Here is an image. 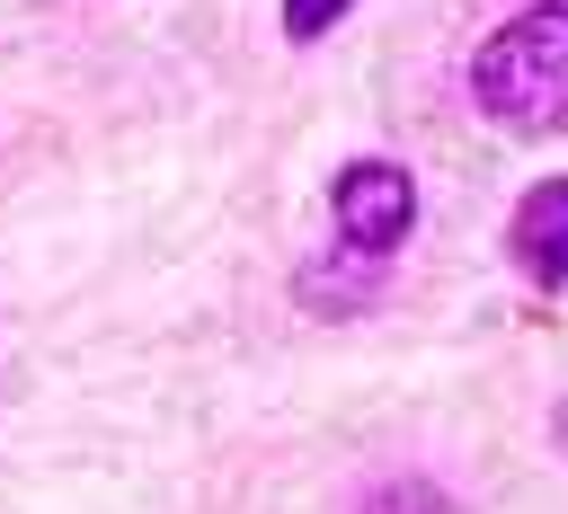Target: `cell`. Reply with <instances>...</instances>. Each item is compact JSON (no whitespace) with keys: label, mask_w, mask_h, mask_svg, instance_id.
<instances>
[{"label":"cell","mask_w":568,"mask_h":514,"mask_svg":"<svg viewBox=\"0 0 568 514\" xmlns=\"http://www.w3.org/2000/svg\"><path fill=\"white\" fill-rule=\"evenodd\" d=\"M470 97L506 133H568V0L506 18L470 62Z\"/></svg>","instance_id":"1"},{"label":"cell","mask_w":568,"mask_h":514,"mask_svg":"<svg viewBox=\"0 0 568 514\" xmlns=\"http://www.w3.org/2000/svg\"><path fill=\"white\" fill-rule=\"evenodd\" d=\"M328 213H337V239L355 257H390L408 239V222H417V177L399 160H355V168H337Z\"/></svg>","instance_id":"2"},{"label":"cell","mask_w":568,"mask_h":514,"mask_svg":"<svg viewBox=\"0 0 568 514\" xmlns=\"http://www.w3.org/2000/svg\"><path fill=\"white\" fill-rule=\"evenodd\" d=\"M515 266L532 284H568V177H541L524 204H515Z\"/></svg>","instance_id":"3"},{"label":"cell","mask_w":568,"mask_h":514,"mask_svg":"<svg viewBox=\"0 0 568 514\" xmlns=\"http://www.w3.org/2000/svg\"><path fill=\"white\" fill-rule=\"evenodd\" d=\"M355 514H453V505H444V487H435V479H382Z\"/></svg>","instance_id":"4"},{"label":"cell","mask_w":568,"mask_h":514,"mask_svg":"<svg viewBox=\"0 0 568 514\" xmlns=\"http://www.w3.org/2000/svg\"><path fill=\"white\" fill-rule=\"evenodd\" d=\"M346 9H355V0H284V35H293V44H311V35H328Z\"/></svg>","instance_id":"5"},{"label":"cell","mask_w":568,"mask_h":514,"mask_svg":"<svg viewBox=\"0 0 568 514\" xmlns=\"http://www.w3.org/2000/svg\"><path fill=\"white\" fill-rule=\"evenodd\" d=\"M559 443H568V417H559Z\"/></svg>","instance_id":"6"}]
</instances>
